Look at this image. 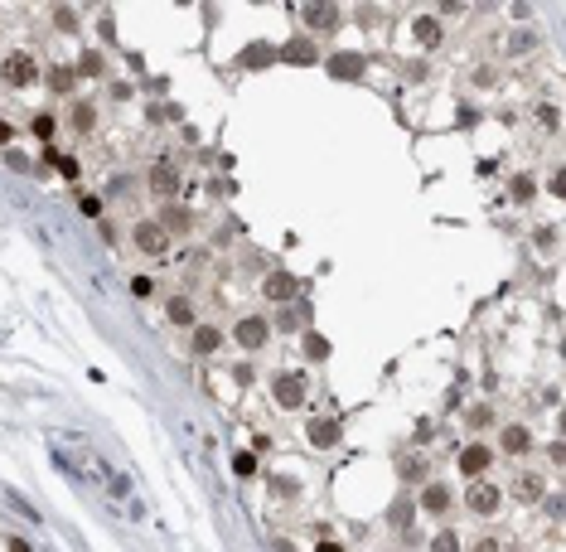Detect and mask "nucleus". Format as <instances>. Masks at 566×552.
Wrapping results in <instances>:
<instances>
[{
	"instance_id": "obj_19",
	"label": "nucleus",
	"mask_w": 566,
	"mask_h": 552,
	"mask_svg": "<svg viewBox=\"0 0 566 552\" xmlns=\"http://www.w3.org/2000/svg\"><path fill=\"white\" fill-rule=\"evenodd\" d=\"M170 320L194 330V301H189V296H174V301H170Z\"/></svg>"
},
{
	"instance_id": "obj_32",
	"label": "nucleus",
	"mask_w": 566,
	"mask_h": 552,
	"mask_svg": "<svg viewBox=\"0 0 566 552\" xmlns=\"http://www.w3.org/2000/svg\"><path fill=\"white\" fill-rule=\"evenodd\" d=\"M78 73H87V78H97V73H102V58H97V54H82Z\"/></svg>"
},
{
	"instance_id": "obj_31",
	"label": "nucleus",
	"mask_w": 566,
	"mask_h": 552,
	"mask_svg": "<svg viewBox=\"0 0 566 552\" xmlns=\"http://www.w3.org/2000/svg\"><path fill=\"white\" fill-rule=\"evenodd\" d=\"M271 490H276L281 499H296V490H300V485H296V480H286V475H276V480H271Z\"/></svg>"
},
{
	"instance_id": "obj_8",
	"label": "nucleus",
	"mask_w": 566,
	"mask_h": 552,
	"mask_svg": "<svg viewBox=\"0 0 566 552\" xmlns=\"http://www.w3.org/2000/svg\"><path fill=\"white\" fill-rule=\"evenodd\" d=\"M499 451H504V456H528V451H533V431H528L523 421H509V426L499 431Z\"/></svg>"
},
{
	"instance_id": "obj_24",
	"label": "nucleus",
	"mask_w": 566,
	"mask_h": 552,
	"mask_svg": "<svg viewBox=\"0 0 566 552\" xmlns=\"http://www.w3.org/2000/svg\"><path fill=\"white\" fill-rule=\"evenodd\" d=\"M131 296L135 301H150L155 296V276H131Z\"/></svg>"
},
{
	"instance_id": "obj_36",
	"label": "nucleus",
	"mask_w": 566,
	"mask_h": 552,
	"mask_svg": "<svg viewBox=\"0 0 566 552\" xmlns=\"http://www.w3.org/2000/svg\"><path fill=\"white\" fill-rule=\"evenodd\" d=\"M10 552H34V548H29L25 538H10Z\"/></svg>"
},
{
	"instance_id": "obj_15",
	"label": "nucleus",
	"mask_w": 566,
	"mask_h": 552,
	"mask_svg": "<svg viewBox=\"0 0 566 552\" xmlns=\"http://www.w3.org/2000/svg\"><path fill=\"white\" fill-rule=\"evenodd\" d=\"M276 58H286V63H296V68H305V63H315V44H310V39H291V44H286V49H276Z\"/></svg>"
},
{
	"instance_id": "obj_28",
	"label": "nucleus",
	"mask_w": 566,
	"mask_h": 552,
	"mask_svg": "<svg viewBox=\"0 0 566 552\" xmlns=\"http://www.w3.org/2000/svg\"><path fill=\"white\" fill-rule=\"evenodd\" d=\"M54 25H58V29H78V10L58 5V10H54Z\"/></svg>"
},
{
	"instance_id": "obj_11",
	"label": "nucleus",
	"mask_w": 566,
	"mask_h": 552,
	"mask_svg": "<svg viewBox=\"0 0 566 552\" xmlns=\"http://www.w3.org/2000/svg\"><path fill=\"white\" fill-rule=\"evenodd\" d=\"M155 223L165 228V238H174V233H189V228H194V214H189L184 204H165V214Z\"/></svg>"
},
{
	"instance_id": "obj_23",
	"label": "nucleus",
	"mask_w": 566,
	"mask_h": 552,
	"mask_svg": "<svg viewBox=\"0 0 566 552\" xmlns=\"http://www.w3.org/2000/svg\"><path fill=\"white\" fill-rule=\"evenodd\" d=\"M431 552H460L455 528H440V533H435V543H431Z\"/></svg>"
},
{
	"instance_id": "obj_25",
	"label": "nucleus",
	"mask_w": 566,
	"mask_h": 552,
	"mask_svg": "<svg viewBox=\"0 0 566 552\" xmlns=\"http://www.w3.org/2000/svg\"><path fill=\"white\" fill-rule=\"evenodd\" d=\"M509 194H513V199H518V204H528V199H533V180H528V175H513Z\"/></svg>"
},
{
	"instance_id": "obj_5",
	"label": "nucleus",
	"mask_w": 566,
	"mask_h": 552,
	"mask_svg": "<svg viewBox=\"0 0 566 552\" xmlns=\"http://www.w3.org/2000/svg\"><path fill=\"white\" fill-rule=\"evenodd\" d=\"M465 504H470V514H494V509L504 504V490H499L494 480H470V490H465Z\"/></svg>"
},
{
	"instance_id": "obj_34",
	"label": "nucleus",
	"mask_w": 566,
	"mask_h": 552,
	"mask_svg": "<svg viewBox=\"0 0 566 552\" xmlns=\"http://www.w3.org/2000/svg\"><path fill=\"white\" fill-rule=\"evenodd\" d=\"M10 140H15V126H10V121H0V145H10Z\"/></svg>"
},
{
	"instance_id": "obj_7",
	"label": "nucleus",
	"mask_w": 566,
	"mask_h": 552,
	"mask_svg": "<svg viewBox=\"0 0 566 552\" xmlns=\"http://www.w3.org/2000/svg\"><path fill=\"white\" fill-rule=\"evenodd\" d=\"M339 436H344L339 416H315V421H310V446H315V451H334Z\"/></svg>"
},
{
	"instance_id": "obj_20",
	"label": "nucleus",
	"mask_w": 566,
	"mask_h": 552,
	"mask_svg": "<svg viewBox=\"0 0 566 552\" xmlns=\"http://www.w3.org/2000/svg\"><path fill=\"white\" fill-rule=\"evenodd\" d=\"M233 475H238V480H252V475H257V451H243V456H233Z\"/></svg>"
},
{
	"instance_id": "obj_29",
	"label": "nucleus",
	"mask_w": 566,
	"mask_h": 552,
	"mask_svg": "<svg viewBox=\"0 0 566 552\" xmlns=\"http://www.w3.org/2000/svg\"><path fill=\"white\" fill-rule=\"evenodd\" d=\"M34 136H39V140L54 136V116H49V111H39V116H34Z\"/></svg>"
},
{
	"instance_id": "obj_17",
	"label": "nucleus",
	"mask_w": 566,
	"mask_h": 552,
	"mask_svg": "<svg viewBox=\"0 0 566 552\" xmlns=\"http://www.w3.org/2000/svg\"><path fill=\"white\" fill-rule=\"evenodd\" d=\"M329 73H334V78H358V73H363V58L358 54H334L329 58Z\"/></svg>"
},
{
	"instance_id": "obj_6",
	"label": "nucleus",
	"mask_w": 566,
	"mask_h": 552,
	"mask_svg": "<svg viewBox=\"0 0 566 552\" xmlns=\"http://www.w3.org/2000/svg\"><path fill=\"white\" fill-rule=\"evenodd\" d=\"M233 339H238L243 349H262V344L271 339V320H262V315H243L238 330H233Z\"/></svg>"
},
{
	"instance_id": "obj_9",
	"label": "nucleus",
	"mask_w": 566,
	"mask_h": 552,
	"mask_svg": "<svg viewBox=\"0 0 566 552\" xmlns=\"http://www.w3.org/2000/svg\"><path fill=\"white\" fill-rule=\"evenodd\" d=\"M262 291H267V301H296V296H300V276L271 272L267 281H262Z\"/></svg>"
},
{
	"instance_id": "obj_14",
	"label": "nucleus",
	"mask_w": 566,
	"mask_h": 552,
	"mask_svg": "<svg viewBox=\"0 0 566 552\" xmlns=\"http://www.w3.org/2000/svg\"><path fill=\"white\" fill-rule=\"evenodd\" d=\"M150 189L160 194V199H174V194H179V170L174 165H155L150 170Z\"/></svg>"
},
{
	"instance_id": "obj_2",
	"label": "nucleus",
	"mask_w": 566,
	"mask_h": 552,
	"mask_svg": "<svg viewBox=\"0 0 566 552\" xmlns=\"http://www.w3.org/2000/svg\"><path fill=\"white\" fill-rule=\"evenodd\" d=\"M131 248L140 252V257H165V252H170V238H165V228L155 219H140L131 228Z\"/></svg>"
},
{
	"instance_id": "obj_10",
	"label": "nucleus",
	"mask_w": 566,
	"mask_h": 552,
	"mask_svg": "<svg viewBox=\"0 0 566 552\" xmlns=\"http://www.w3.org/2000/svg\"><path fill=\"white\" fill-rule=\"evenodd\" d=\"M189 349H194L199 359L218 354V349H223V330H218V325H194V334H189Z\"/></svg>"
},
{
	"instance_id": "obj_18",
	"label": "nucleus",
	"mask_w": 566,
	"mask_h": 552,
	"mask_svg": "<svg viewBox=\"0 0 566 552\" xmlns=\"http://www.w3.org/2000/svg\"><path fill=\"white\" fill-rule=\"evenodd\" d=\"M243 63L247 68H267V63H276V49H271V44H247Z\"/></svg>"
},
{
	"instance_id": "obj_30",
	"label": "nucleus",
	"mask_w": 566,
	"mask_h": 552,
	"mask_svg": "<svg viewBox=\"0 0 566 552\" xmlns=\"http://www.w3.org/2000/svg\"><path fill=\"white\" fill-rule=\"evenodd\" d=\"M305 354H310V359H324V354H329V344H324L320 334H305Z\"/></svg>"
},
{
	"instance_id": "obj_27",
	"label": "nucleus",
	"mask_w": 566,
	"mask_h": 552,
	"mask_svg": "<svg viewBox=\"0 0 566 552\" xmlns=\"http://www.w3.org/2000/svg\"><path fill=\"white\" fill-rule=\"evenodd\" d=\"M416 39H421V44H435V39H440V25H435V20H416Z\"/></svg>"
},
{
	"instance_id": "obj_3",
	"label": "nucleus",
	"mask_w": 566,
	"mask_h": 552,
	"mask_svg": "<svg viewBox=\"0 0 566 552\" xmlns=\"http://www.w3.org/2000/svg\"><path fill=\"white\" fill-rule=\"evenodd\" d=\"M0 78H5L10 87H34V83H39V63H34L29 54H20V49H15V54L0 58Z\"/></svg>"
},
{
	"instance_id": "obj_26",
	"label": "nucleus",
	"mask_w": 566,
	"mask_h": 552,
	"mask_svg": "<svg viewBox=\"0 0 566 552\" xmlns=\"http://www.w3.org/2000/svg\"><path fill=\"white\" fill-rule=\"evenodd\" d=\"M411 514H416V504H411V499H397V504H392V524H397V528H406V519H411Z\"/></svg>"
},
{
	"instance_id": "obj_13",
	"label": "nucleus",
	"mask_w": 566,
	"mask_h": 552,
	"mask_svg": "<svg viewBox=\"0 0 566 552\" xmlns=\"http://www.w3.org/2000/svg\"><path fill=\"white\" fill-rule=\"evenodd\" d=\"M300 20H305L310 29H334L344 15H339L334 5H300Z\"/></svg>"
},
{
	"instance_id": "obj_37",
	"label": "nucleus",
	"mask_w": 566,
	"mask_h": 552,
	"mask_svg": "<svg viewBox=\"0 0 566 552\" xmlns=\"http://www.w3.org/2000/svg\"><path fill=\"white\" fill-rule=\"evenodd\" d=\"M315 552H344V548H339V543H329V538H324V543H320V548H315Z\"/></svg>"
},
{
	"instance_id": "obj_21",
	"label": "nucleus",
	"mask_w": 566,
	"mask_h": 552,
	"mask_svg": "<svg viewBox=\"0 0 566 552\" xmlns=\"http://www.w3.org/2000/svg\"><path fill=\"white\" fill-rule=\"evenodd\" d=\"M73 78H78V73H73L68 63H58L54 73H49V87H54V92H68V87H73Z\"/></svg>"
},
{
	"instance_id": "obj_1",
	"label": "nucleus",
	"mask_w": 566,
	"mask_h": 552,
	"mask_svg": "<svg viewBox=\"0 0 566 552\" xmlns=\"http://www.w3.org/2000/svg\"><path fill=\"white\" fill-rule=\"evenodd\" d=\"M271 397H276V407L296 412L300 402H305V373H296V368H281V373L271 378Z\"/></svg>"
},
{
	"instance_id": "obj_35",
	"label": "nucleus",
	"mask_w": 566,
	"mask_h": 552,
	"mask_svg": "<svg viewBox=\"0 0 566 552\" xmlns=\"http://www.w3.org/2000/svg\"><path fill=\"white\" fill-rule=\"evenodd\" d=\"M475 552H499V543H494V538H479V543H475Z\"/></svg>"
},
{
	"instance_id": "obj_22",
	"label": "nucleus",
	"mask_w": 566,
	"mask_h": 552,
	"mask_svg": "<svg viewBox=\"0 0 566 552\" xmlns=\"http://www.w3.org/2000/svg\"><path fill=\"white\" fill-rule=\"evenodd\" d=\"M92 121H97V111L87 107V102H78V107H73V126H78L82 136H87V131H92Z\"/></svg>"
},
{
	"instance_id": "obj_12",
	"label": "nucleus",
	"mask_w": 566,
	"mask_h": 552,
	"mask_svg": "<svg viewBox=\"0 0 566 552\" xmlns=\"http://www.w3.org/2000/svg\"><path fill=\"white\" fill-rule=\"evenodd\" d=\"M416 509H426V514H435V519L450 514V490H445V485H426V490L416 495Z\"/></svg>"
},
{
	"instance_id": "obj_16",
	"label": "nucleus",
	"mask_w": 566,
	"mask_h": 552,
	"mask_svg": "<svg viewBox=\"0 0 566 552\" xmlns=\"http://www.w3.org/2000/svg\"><path fill=\"white\" fill-rule=\"evenodd\" d=\"M513 495L523 499V504H538V499L547 495V480H542V475H518V480H513Z\"/></svg>"
},
{
	"instance_id": "obj_4",
	"label": "nucleus",
	"mask_w": 566,
	"mask_h": 552,
	"mask_svg": "<svg viewBox=\"0 0 566 552\" xmlns=\"http://www.w3.org/2000/svg\"><path fill=\"white\" fill-rule=\"evenodd\" d=\"M460 475H465V480H484V470L494 465V446H484V441H470L465 446V451H460Z\"/></svg>"
},
{
	"instance_id": "obj_33",
	"label": "nucleus",
	"mask_w": 566,
	"mask_h": 552,
	"mask_svg": "<svg viewBox=\"0 0 566 552\" xmlns=\"http://www.w3.org/2000/svg\"><path fill=\"white\" fill-rule=\"evenodd\" d=\"M489 421H494V412H489V407H470V426H475V431H479V426H489Z\"/></svg>"
}]
</instances>
